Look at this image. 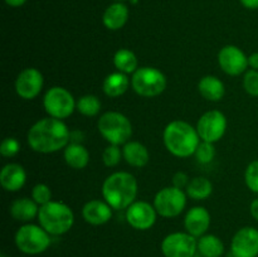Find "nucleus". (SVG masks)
Returning <instances> with one entry per match:
<instances>
[{
    "instance_id": "f257e3e1",
    "label": "nucleus",
    "mask_w": 258,
    "mask_h": 257,
    "mask_svg": "<svg viewBox=\"0 0 258 257\" xmlns=\"http://www.w3.org/2000/svg\"><path fill=\"white\" fill-rule=\"evenodd\" d=\"M71 131L63 120L44 117L33 123L27 135L28 145L33 151L40 154H52L66 149L70 144Z\"/></svg>"
},
{
    "instance_id": "f03ea898",
    "label": "nucleus",
    "mask_w": 258,
    "mask_h": 257,
    "mask_svg": "<svg viewBox=\"0 0 258 257\" xmlns=\"http://www.w3.org/2000/svg\"><path fill=\"white\" fill-rule=\"evenodd\" d=\"M138 180L127 171H116L102 183V197L106 203L116 211L127 209L138 197Z\"/></svg>"
},
{
    "instance_id": "7ed1b4c3",
    "label": "nucleus",
    "mask_w": 258,
    "mask_h": 257,
    "mask_svg": "<svg viewBox=\"0 0 258 257\" xmlns=\"http://www.w3.org/2000/svg\"><path fill=\"white\" fill-rule=\"evenodd\" d=\"M163 141L166 150L176 158H189L196 154L201 143V138L189 122L183 120H174L165 126Z\"/></svg>"
},
{
    "instance_id": "20e7f679",
    "label": "nucleus",
    "mask_w": 258,
    "mask_h": 257,
    "mask_svg": "<svg viewBox=\"0 0 258 257\" xmlns=\"http://www.w3.org/2000/svg\"><path fill=\"white\" fill-rule=\"evenodd\" d=\"M38 222L50 236H62L67 233L75 223V214L70 206L62 202H49L39 207Z\"/></svg>"
},
{
    "instance_id": "39448f33",
    "label": "nucleus",
    "mask_w": 258,
    "mask_h": 257,
    "mask_svg": "<svg viewBox=\"0 0 258 257\" xmlns=\"http://www.w3.org/2000/svg\"><path fill=\"white\" fill-rule=\"evenodd\" d=\"M97 128L101 136L112 145H125L133 136L131 121L117 111L102 113L97 121Z\"/></svg>"
},
{
    "instance_id": "423d86ee",
    "label": "nucleus",
    "mask_w": 258,
    "mask_h": 257,
    "mask_svg": "<svg viewBox=\"0 0 258 257\" xmlns=\"http://www.w3.org/2000/svg\"><path fill=\"white\" fill-rule=\"evenodd\" d=\"M14 242L17 248L25 254H39L50 246V234L43 227L25 223L18 228Z\"/></svg>"
},
{
    "instance_id": "0eeeda50",
    "label": "nucleus",
    "mask_w": 258,
    "mask_h": 257,
    "mask_svg": "<svg viewBox=\"0 0 258 257\" xmlns=\"http://www.w3.org/2000/svg\"><path fill=\"white\" fill-rule=\"evenodd\" d=\"M131 87L141 97H156L166 88V77L154 67L138 68L131 77Z\"/></svg>"
},
{
    "instance_id": "6e6552de",
    "label": "nucleus",
    "mask_w": 258,
    "mask_h": 257,
    "mask_svg": "<svg viewBox=\"0 0 258 257\" xmlns=\"http://www.w3.org/2000/svg\"><path fill=\"white\" fill-rule=\"evenodd\" d=\"M76 105H77V101L75 100L72 93L67 88L59 87V86L50 87L43 97V106H44L45 112L50 117L59 118V120L70 117L75 112Z\"/></svg>"
},
{
    "instance_id": "1a4fd4ad",
    "label": "nucleus",
    "mask_w": 258,
    "mask_h": 257,
    "mask_svg": "<svg viewBox=\"0 0 258 257\" xmlns=\"http://www.w3.org/2000/svg\"><path fill=\"white\" fill-rule=\"evenodd\" d=\"M186 193L175 186H166L155 194L154 204L159 216L164 218H174L181 214L186 206Z\"/></svg>"
},
{
    "instance_id": "9d476101",
    "label": "nucleus",
    "mask_w": 258,
    "mask_h": 257,
    "mask_svg": "<svg viewBox=\"0 0 258 257\" xmlns=\"http://www.w3.org/2000/svg\"><path fill=\"white\" fill-rule=\"evenodd\" d=\"M160 248L165 257H194L198 252V238L188 232H173L164 237Z\"/></svg>"
},
{
    "instance_id": "9b49d317",
    "label": "nucleus",
    "mask_w": 258,
    "mask_h": 257,
    "mask_svg": "<svg viewBox=\"0 0 258 257\" xmlns=\"http://www.w3.org/2000/svg\"><path fill=\"white\" fill-rule=\"evenodd\" d=\"M227 130V118L223 112L218 110L207 111L199 117L197 122V131L202 141L217 143L224 136Z\"/></svg>"
},
{
    "instance_id": "f8f14e48",
    "label": "nucleus",
    "mask_w": 258,
    "mask_h": 257,
    "mask_svg": "<svg viewBox=\"0 0 258 257\" xmlns=\"http://www.w3.org/2000/svg\"><path fill=\"white\" fill-rule=\"evenodd\" d=\"M155 207L145 201L134 202L127 209H126V222L138 231H148L155 224L156 222Z\"/></svg>"
},
{
    "instance_id": "ddd939ff",
    "label": "nucleus",
    "mask_w": 258,
    "mask_h": 257,
    "mask_svg": "<svg viewBox=\"0 0 258 257\" xmlns=\"http://www.w3.org/2000/svg\"><path fill=\"white\" fill-rule=\"evenodd\" d=\"M44 78L37 68H24L15 80V92L23 100H34L40 93Z\"/></svg>"
},
{
    "instance_id": "4468645a",
    "label": "nucleus",
    "mask_w": 258,
    "mask_h": 257,
    "mask_svg": "<svg viewBox=\"0 0 258 257\" xmlns=\"http://www.w3.org/2000/svg\"><path fill=\"white\" fill-rule=\"evenodd\" d=\"M218 63L224 73L229 76H239L248 67V57L237 45H224L218 52Z\"/></svg>"
},
{
    "instance_id": "2eb2a0df",
    "label": "nucleus",
    "mask_w": 258,
    "mask_h": 257,
    "mask_svg": "<svg viewBox=\"0 0 258 257\" xmlns=\"http://www.w3.org/2000/svg\"><path fill=\"white\" fill-rule=\"evenodd\" d=\"M231 253L233 257H257L258 229L249 226L238 229L232 238Z\"/></svg>"
},
{
    "instance_id": "dca6fc26",
    "label": "nucleus",
    "mask_w": 258,
    "mask_h": 257,
    "mask_svg": "<svg viewBox=\"0 0 258 257\" xmlns=\"http://www.w3.org/2000/svg\"><path fill=\"white\" fill-rule=\"evenodd\" d=\"M211 226V214L204 207H193L188 211L184 218V227L186 232L196 238L204 236Z\"/></svg>"
},
{
    "instance_id": "f3484780",
    "label": "nucleus",
    "mask_w": 258,
    "mask_h": 257,
    "mask_svg": "<svg viewBox=\"0 0 258 257\" xmlns=\"http://www.w3.org/2000/svg\"><path fill=\"white\" fill-rule=\"evenodd\" d=\"M82 217L88 224L102 226L112 217V208L105 201L92 199L83 206Z\"/></svg>"
},
{
    "instance_id": "a211bd4d",
    "label": "nucleus",
    "mask_w": 258,
    "mask_h": 257,
    "mask_svg": "<svg viewBox=\"0 0 258 257\" xmlns=\"http://www.w3.org/2000/svg\"><path fill=\"white\" fill-rule=\"evenodd\" d=\"M27 181V173L20 164L9 163L0 170V184L7 191H18Z\"/></svg>"
},
{
    "instance_id": "6ab92c4d",
    "label": "nucleus",
    "mask_w": 258,
    "mask_h": 257,
    "mask_svg": "<svg viewBox=\"0 0 258 257\" xmlns=\"http://www.w3.org/2000/svg\"><path fill=\"white\" fill-rule=\"evenodd\" d=\"M9 213L15 221L29 223L35 217H38L39 206L32 198L23 197V198H18L13 201V203L9 207Z\"/></svg>"
},
{
    "instance_id": "aec40b11",
    "label": "nucleus",
    "mask_w": 258,
    "mask_h": 257,
    "mask_svg": "<svg viewBox=\"0 0 258 257\" xmlns=\"http://www.w3.org/2000/svg\"><path fill=\"white\" fill-rule=\"evenodd\" d=\"M128 14V8L122 2H115L103 12L102 23L108 30H118L127 23Z\"/></svg>"
},
{
    "instance_id": "412c9836",
    "label": "nucleus",
    "mask_w": 258,
    "mask_h": 257,
    "mask_svg": "<svg viewBox=\"0 0 258 257\" xmlns=\"http://www.w3.org/2000/svg\"><path fill=\"white\" fill-rule=\"evenodd\" d=\"M122 158L134 168H143L149 163L150 154L148 148L139 141H127L122 148Z\"/></svg>"
},
{
    "instance_id": "4be33fe9",
    "label": "nucleus",
    "mask_w": 258,
    "mask_h": 257,
    "mask_svg": "<svg viewBox=\"0 0 258 257\" xmlns=\"http://www.w3.org/2000/svg\"><path fill=\"white\" fill-rule=\"evenodd\" d=\"M131 85V80L126 73L112 72L103 80L102 90L106 96L111 98H116L122 96L128 90Z\"/></svg>"
},
{
    "instance_id": "5701e85b",
    "label": "nucleus",
    "mask_w": 258,
    "mask_h": 257,
    "mask_svg": "<svg viewBox=\"0 0 258 257\" xmlns=\"http://www.w3.org/2000/svg\"><path fill=\"white\" fill-rule=\"evenodd\" d=\"M63 158L68 166L76 170L85 169L90 163V153L80 143H71L66 146Z\"/></svg>"
},
{
    "instance_id": "b1692460",
    "label": "nucleus",
    "mask_w": 258,
    "mask_h": 257,
    "mask_svg": "<svg viewBox=\"0 0 258 257\" xmlns=\"http://www.w3.org/2000/svg\"><path fill=\"white\" fill-rule=\"evenodd\" d=\"M198 91L206 100L213 101H221L223 98L226 88H224V83L219 80L216 76H204L198 83Z\"/></svg>"
},
{
    "instance_id": "393cba45",
    "label": "nucleus",
    "mask_w": 258,
    "mask_h": 257,
    "mask_svg": "<svg viewBox=\"0 0 258 257\" xmlns=\"http://www.w3.org/2000/svg\"><path fill=\"white\" fill-rule=\"evenodd\" d=\"M198 253L203 257H221L224 244L216 234H204L198 238Z\"/></svg>"
},
{
    "instance_id": "a878e982",
    "label": "nucleus",
    "mask_w": 258,
    "mask_h": 257,
    "mask_svg": "<svg viewBox=\"0 0 258 257\" xmlns=\"http://www.w3.org/2000/svg\"><path fill=\"white\" fill-rule=\"evenodd\" d=\"M186 196L190 197L194 201H203L209 198L213 191V184L206 176H196L189 181L188 186L185 188Z\"/></svg>"
},
{
    "instance_id": "bb28decb",
    "label": "nucleus",
    "mask_w": 258,
    "mask_h": 257,
    "mask_svg": "<svg viewBox=\"0 0 258 257\" xmlns=\"http://www.w3.org/2000/svg\"><path fill=\"white\" fill-rule=\"evenodd\" d=\"M113 65H115L116 70L118 72H122L128 75V73H134L138 70V57L135 53L126 48H121L113 55Z\"/></svg>"
},
{
    "instance_id": "cd10ccee",
    "label": "nucleus",
    "mask_w": 258,
    "mask_h": 257,
    "mask_svg": "<svg viewBox=\"0 0 258 257\" xmlns=\"http://www.w3.org/2000/svg\"><path fill=\"white\" fill-rule=\"evenodd\" d=\"M76 110L83 116L93 117L101 111V101L95 95H85L77 100Z\"/></svg>"
},
{
    "instance_id": "c85d7f7f",
    "label": "nucleus",
    "mask_w": 258,
    "mask_h": 257,
    "mask_svg": "<svg viewBox=\"0 0 258 257\" xmlns=\"http://www.w3.org/2000/svg\"><path fill=\"white\" fill-rule=\"evenodd\" d=\"M194 155L201 164H209L216 156V148H214L213 143L201 141Z\"/></svg>"
},
{
    "instance_id": "c756f323",
    "label": "nucleus",
    "mask_w": 258,
    "mask_h": 257,
    "mask_svg": "<svg viewBox=\"0 0 258 257\" xmlns=\"http://www.w3.org/2000/svg\"><path fill=\"white\" fill-rule=\"evenodd\" d=\"M32 199L39 207L52 202V190L47 184L38 183L32 189Z\"/></svg>"
},
{
    "instance_id": "7c9ffc66",
    "label": "nucleus",
    "mask_w": 258,
    "mask_h": 257,
    "mask_svg": "<svg viewBox=\"0 0 258 257\" xmlns=\"http://www.w3.org/2000/svg\"><path fill=\"white\" fill-rule=\"evenodd\" d=\"M121 158H122V150H121L118 145L110 144L108 146H106L102 153V161L108 168H112V166L117 165L120 163Z\"/></svg>"
},
{
    "instance_id": "2f4dec72",
    "label": "nucleus",
    "mask_w": 258,
    "mask_h": 257,
    "mask_svg": "<svg viewBox=\"0 0 258 257\" xmlns=\"http://www.w3.org/2000/svg\"><path fill=\"white\" fill-rule=\"evenodd\" d=\"M244 181L249 190L258 193V160H253L248 164L244 173Z\"/></svg>"
},
{
    "instance_id": "473e14b6",
    "label": "nucleus",
    "mask_w": 258,
    "mask_h": 257,
    "mask_svg": "<svg viewBox=\"0 0 258 257\" xmlns=\"http://www.w3.org/2000/svg\"><path fill=\"white\" fill-rule=\"evenodd\" d=\"M243 88L248 95L258 97V71H247L243 77Z\"/></svg>"
},
{
    "instance_id": "72a5a7b5",
    "label": "nucleus",
    "mask_w": 258,
    "mask_h": 257,
    "mask_svg": "<svg viewBox=\"0 0 258 257\" xmlns=\"http://www.w3.org/2000/svg\"><path fill=\"white\" fill-rule=\"evenodd\" d=\"M20 151V143L15 138H5L0 144V154L4 158H13Z\"/></svg>"
},
{
    "instance_id": "f704fd0d",
    "label": "nucleus",
    "mask_w": 258,
    "mask_h": 257,
    "mask_svg": "<svg viewBox=\"0 0 258 257\" xmlns=\"http://www.w3.org/2000/svg\"><path fill=\"white\" fill-rule=\"evenodd\" d=\"M189 176L186 175L184 171H178V173L174 174L173 176V186L179 189H184L188 186L189 184Z\"/></svg>"
},
{
    "instance_id": "c9c22d12",
    "label": "nucleus",
    "mask_w": 258,
    "mask_h": 257,
    "mask_svg": "<svg viewBox=\"0 0 258 257\" xmlns=\"http://www.w3.org/2000/svg\"><path fill=\"white\" fill-rule=\"evenodd\" d=\"M239 3H241L244 8H247V9H258V0H239Z\"/></svg>"
},
{
    "instance_id": "e433bc0d",
    "label": "nucleus",
    "mask_w": 258,
    "mask_h": 257,
    "mask_svg": "<svg viewBox=\"0 0 258 257\" xmlns=\"http://www.w3.org/2000/svg\"><path fill=\"white\" fill-rule=\"evenodd\" d=\"M248 66L252 70L258 71V52L252 53L248 57Z\"/></svg>"
},
{
    "instance_id": "4c0bfd02",
    "label": "nucleus",
    "mask_w": 258,
    "mask_h": 257,
    "mask_svg": "<svg viewBox=\"0 0 258 257\" xmlns=\"http://www.w3.org/2000/svg\"><path fill=\"white\" fill-rule=\"evenodd\" d=\"M249 212H251V216L258 222V198L252 201L251 206H249Z\"/></svg>"
},
{
    "instance_id": "58836bf2",
    "label": "nucleus",
    "mask_w": 258,
    "mask_h": 257,
    "mask_svg": "<svg viewBox=\"0 0 258 257\" xmlns=\"http://www.w3.org/2000/svg\"><path fill=\"white\" fill-rule=\"evenodd\" d=\"M4 2L7 3V5H9V7L19 8L22 7V5H24L28 0H4Z\"/></svg>"
},
{
    "instance_id": "ea45409f",
    "label": "nucleus",
    "mask_w": 258,
    "mask_h": 257,
    "mask_svg": "<svg viewBox=\"0 0 258 257\" xmlns=\"http://www.w3.org/2000/svg\"><path fill=\"white\" fill-rule=\"evenodd\" d=\"M113 2H123V0H113Z\"/></svg>"
},
{
    "instance_id": "a19ab883",
    "label": "nucleus",
    "mask_w": 258,
    "mask_h": 257,
    "mask_svg": "<svg viewBox=\"0 0 258 257\" xmlns=\"http://www.w3.org/2000/svg\"><path fill=\"white\" fill-rule=\"evenodd\" d=\"M199 256H201V254H199ZM194 257H198V256H197V254H196V256H194ZM201 257H203V256H201Z\"/></svg>"
}]
</instances>
